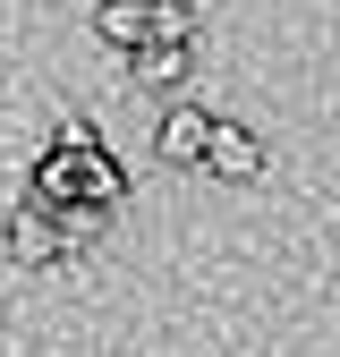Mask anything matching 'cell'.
Returning a JSON list of instances; mask_svg holds the SVG:
<instances>
[{"label":"cell","instance_id":"7","mask_svg":"<svg viewBox=\"0 0 340 357\" xmlns=\"http://www.w3.org/2000/svg\"><path fill=\"white\" fill-rule=\"evenodd\" d=\"M153 43H179V52H196V9H187V0H153Z\"/></svg>","mask_w":340,"mask_h":357},{"label":"cell","instance_id":"1","mask_svg":"<svg viewBox=\"0 0 340 357\" xmlns=\"http://www.w3.org/2000/svg\"><path fill=\"white\" fill-rule=\"evenodd\" d=\"M119 188H128V178H119V162L94 145V128L68 119V128H60V145L34 162V188H26V196H34L42 213H60V204H102V213H111Z\"/></svg>","mask_w":340,"mask_h":357},{"label":"cell","instance_id":"5","mask_svg":"<svg viewBox=\"0 0 340 357\" xmlns=\"http://www.w3.org/2000/svg\"><path fill=\"white\" fill-rule=\"evenodd\" d=\"M212 128H222V119H204V111H170L162 119V162H204L212 153Z\"/></svg>","mask_w":340,"mask_h":357},{"label":"cell","instance_id":"3","mask_svg":"<svg viewBox=\"0 0 340 357\" xmlns=\"http://www.w3.org/2000/svg\"><path fill=\"white\" fill-rule=\"evenodd\" d=\"M187 77H196V52H179V43H145L137 52V85L145 94H179Z\"/></svg>","mask_w":340,"mask_h":357},{"label":"cell","instance_id":"2","mask_svg":"<svg viewBox=\"0 0 340 357\" xmlns=\"http://www.w3.org/2000/svg\"><path fill=\"white\" fill-rule=\"evenodd\" d=\"M94 34L119 43V52H145V43H153V0H102V9H94Z\"/></svg>","mask_w":340,"mask_h":357},{"label":"cell","instance_id":"8","mask_svg":"<svg viewBox=\"0 0 340 357\" xmlns=\"http://www.w3.org/2000/svg\"><path fill=\"white\" fill-rule=\"evenodd\" d=\"M60 247H85V238H102V204H60Z\"/></svg>","mask_w":340,"mask_h":357},{"label":"cell","instance_id":"6","mask_svg":"<svg viewBox=\"0 0 340 357\" xmlns=\"http://www.w3.org/2000/svg\"><path fill=\"white\" fill-rule=\"evenodd\" d=\"M52 255H68V247H60V221L26 196V204H17V264H52Z\"/></svg>","mask_w":340,"mask_h":357},{"label":"cell","instance_id":"4","mask_svg":"<svg viewBox=\"0 0 340 357\" xmlns=\"http://www.w3.org/2000/svg\"><path fill=\"white\" fill-rule=\"evenodd\" d=\"M204 170H212V178H255V170H264V145H255L247 128H230V119H222V128H212Z\"/></svg>","mask_w":340,"mask_h":357}]
</instances>
